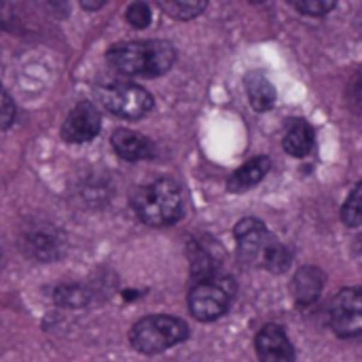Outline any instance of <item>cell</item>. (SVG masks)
<instances>
[{"instance_id": "cell-1", "label": "cell", "mask_w": 362, "mask_h": 362, "mask_svg": "<svg viewBox=\"0 0 362 362\" xmlns=\"http://www.w3.org/2000/svg\"><path fill=\"white\" fill-rule=\"evenodd\" d=\"M108 66L125 76L155 78L165 74L176 62V49L168 40H132L108 49Z\"/></svg>"}, {"instance_id": "cell-2", "label": "cell", "mask_w": 362, "mask_h": 362, "mask_svg": "<svg viewBox=\"0 0 362 362\" xmlns=\"http://www.w3.org/2000/svg\"><path fill=\"white\" fill-rule=\"evenodd\" d=\"M134 212L144 225L168 227L178 223L187 210V197L182 187L176 180L159 178L151 185H144L134 195Z\"/></svg>"}, {"instance_id": "cell-3", "label": "cell", "mask_w": 362, "mask_h": 362, "mask_svg": "<svg viewBox=\"0 0 362 362\" xmlns=\"http://www.w3.org/2000/svg\"><path fill=\"white\" fill-rule=\"evenodd\" d=\"M189 337V327L185 320L176 316H146L138 320L129 333L132 346L146 356H155L159 352H165L178 344H182Z\"/></svg>"}, {"instance_id": "cell-4", "label": "cell", "mask_w": 362, "mask_h": 362, "mask_svg": "<svg viewBox=\"0 0 362 362\" xmlns=\"http://www.w3.org/2000/svg\"><path fill=\"white\" fill-rule=\"evenodd\" d=\"M95 95L108 112L127 121L142 119L155 106L153 95L146 89L132 85V83H110V85L98 87Z\"/></svg>"}, {"instance_id": "cell-5", "label": "cell", "mask_w": 362, "mask_h": 362, "mask_svg": "<svg viewBox=\"0 0 362 362\" xmlns=\"http://www.w3.org/2000/svg\"><path fill=\"white\" fill-rule=\"evenodd\" d=\"M233 293L235 284L231 278L214 276L208 280H199L189 293V310L193 318L202 322H212L229 310Z\"/></svg>"}, {"instance_id": "cell-6", "label": "cell", "mask_w": 362, "mask_h": 362, "mask_svg": "<svg viewBox=\"0 0 362 362\" xmlns=\"http://www.w3.org/2000/svg\"><path fill=\"white\" fill-rule=\"evenodd\" d=\"M329 320L337 337L362 339V288H344L335 295Z\"/></svg>"}, {"instance_id": "cell-7", "label": "cell", "mask_w": 362, "mask_h": 362, "mask_svg": "<svg viewBox=\"0 0 362 362\" xmlns=\"http://www.w3.org/2000/svg\"><path fill=\"white\" fill-rule=\"evenodd\" d=\"M235 242H238V257L246 265H257L261 263L263 250L269 244L274 235H269L267 227L259 218H242L235 229Z\"/></svg>"}, {"instance_id": "cell-8", "label": "cell", "mask_w": 362, "mask_h": 362, "mask_svg": "<svg viewBox=\"0 0 362 362\" xmlns=\"http://www.w3.org/2000/svg\"><path fill=\"white\" fill-rule=\"evenodd\" d=\"M102 127V117L100 110L91 102H78L66 117L62 125V136L66 142L81 144L89 142L100 134Z\"/></svg>"}, {"instance_id": "cell-9", "label": "cell", "mask_w": 362, "mask_h": 362, "mask_svg": "<svg viewBox=\"0 0 362 362\" xmlns=\"http://www.w3.org/2000/svg\"><path fill=\"white\" fill-rule=\"evenodd\" d=\"M261 362H297L295 348L280 325H265L255 339Z\"/></svg>"}, {"instance_id": "cell-10", "label": "cell", "mask_w": 362, "mask_h": 362, "mask_svg": "<svg viewBox=\"0 0 362 362\" xmlns=\"http://www.w3.org/2000/svg\"><path fill=\"white\" fill-rule=\"evenodd\" d=\"M110 140H112L117 155L125 161H142V159L155 157L153 142L132 129H115Z\"/></svg>"}, {"instance_id": "cell-11", "label": "cell", "mask_w": 362, "mask_h": 362, "mask_svg": "<svg viewBox=\"0 0 362 362\" xmlns=\"http://www.w3.org/2000/svg\"><path fill=\"white\" fill-rule=\"evenodd\" d=\"M21 240L25 246V252L40 261H53L62 252L59 235H55L53 229H47V227H32L30 231L23 233Z\"/></svg>"}, {"instance_id": "cell-12", "label": "cell", "mask_w": 362, "mask_h": 362, "mask_svg": "<svg viewBox=\"0 0 362 362\" xmlns=\"http://www.w3.org/2000/svg\"><path fill=\"white\" fill-rule=\"evenodd\" d=\"M325 288V274L318 267H303L293 278V297L297 305L308 308L316 303Z\"/></svg>"}, {"instance_id": "cell-13", "label": "cell", "mask_w": 362, "mask_h": 362, "mask_svg": "<svg viewBox=\"0 0 362 362\" xmlns=\"http://www.w3.org/2000/svg\"><path fill=\"white\" fill-rule=\"evenodd\" d=\"M272 170V159L269 157H255L250 161H246L242 168H238L231 178L227 180V191L229 193H244L250 191L255 185H259L267 172Z\"/></svg>"}, {"instance_id": "cell-14", "label": "cell", "mask_w": 362, "mask_h": 362, "mask_svg": "<svg viewBox=\"0 0 362 362\" xmlns=\"http://www.w3.org/2000/svg\"><path fill=\"white\" fill-rule=\"evenodd\" d=\"M314 144H316V134L305 119H293L286 125L284 140H282L286 153H291L293 157H308L314 151Z\"/></svg>"}, {"instance_id": "cell-15", "label": "cell", "mask_w": 362, "mask_h": 362, "mask_svg": "<svg viewBox=\"0 0 362 362\" xmlns=\"http://www.w3.org/2000/svg\"><path fill=\"white\" fill-rule=\"evenodd\" d=\"M246 93L250 106L259 112H265L276 104V87L263 72H250L246 76Z\"/></svg>"}, {"instance_id": "cell-16", "label": "cell", "mask_w": 362, "mask_h": 362, "mask_svg": "<svg viewBox=\"0 0 362 362\" xmlns=\"http://www.w3.org/2000/svg\"><path fill=\"white\" fill-rule=\"evenodd\" d=\"M291 261H293V257H291L288 248L284 244H280L276 238H272L269 244L263 250L261 265L267 267L272 274H284L291 267Z\"/></svg>"}, {"instance_id": "cell-17", "label": "cell", "mask_w": 362, "mask_h": 362, "mask_svg": "<svg viewBox=\"0 0 362 362\" xmlns=\"http://www.w3.org/2000/svg\"><path fill=\"white\" fill-rule=\"evenodd\" d=\"M53 299L62 308H85L89 303V291L78 284H64L55 288Z\"/></svg>"}, {"instance_id": "cell-18", "label": "cell", "mask_w": 362, "mask_h": 362, "mask_svg": "<svg viewBox=\"0 0 362 362\" xmlns=\"http://www.w3.org/2000/svg\"><path fill=\"white\" fill-rule=\"evenodd\" d=\"M159 6L176 19H193L206 11V2L202 0H161Z\"/></svg>"}, {"instance_id": "cell-19", "label": "cell", "mask_w": 362, "mask_h": 362, "mask_svg": "<svg viewBox=\"0 0 362 362\" xmlns=\"http://www.w3.org/2000/svg\"><path fill=\"white\" fill-rule=\"evenodd\" d=\"M341 221L348 227H358V225H362V182H358L350 191V195H348V199H346V204L341 208Z\"/></svg>"}, {"instance_id": "cell-20", "label": "cell", "mask_w": 362, "mask_h": 362, "mask_svg": "<svg viewBox=\"0 0 362 362\" xmlns=\"http://www.w3.org/2000/svg\"><path fill=\"white\" fill-rule=\"evenodd\" d=\"M129 25H134L136 30H142V28H148L151 25V6L146 2H132L127 6V13H125Z\"/></svg>"}, {"instance_id": "cell-21", "label": "cell", "mask_w": 362, "mask_h": 362, "mask_svg": "<svg viewBox=\"0 0 362 362\" xmlns=\"http://www.w3.org/2000/svg\"><path fill=\"white\" fill-rule=\"evenodd\" d=\"M293 6H295L299 13L314 15V17H322V15H327L329 11H333L337 4H335L333 0H305V2H293Z\"/></svg>"}, {"instance_id": "cell-22", "label": "cell", "mask_w": 362, "mask_h": 362, "mask_svg": "<svg viewBox=\"0 0 362 362\" xmlns=\"http://www.w3.org/2000/svg\"><path fill=\"white\" fill-rule=\"evenodd\" d=\"M2 129H8V125L13 123L15 119V106H13V100L8 98L6 91H2Z\"/></svg>"}, {"instance_id": "cell-23", "label": "cell", "mask_w": 362, "mask_h": 362, "mask_svg": "<svg viewBox=\"0 0 362 362\" xmlns=\"http://www.w3.org/2000/svg\"><path fill=\"white\" fill-rule=\"evenodd\" d=\"M354 89H356V104H358V106H362V83L354 85Z\"/></svg>"}, {"instance_id": "cell-24", "label": "cell", "mask_w": 362, "mask_h": 362, "mask_svg": "<svg viewBox=\"0 0 362 362\" xmlns=\"http://www.w3.org/2000/svg\"><path fill=\"white\" fill-rule=\"evenodd\" d=\"M102 4H104V0L102 2H83V8H98Z\"/></svg>"}]
</instances>
